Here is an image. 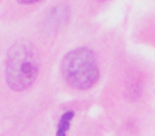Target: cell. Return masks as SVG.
<instances>
[{"label": "cell", "mask_w": 155, "mask_h": 136, "mask_svg": "<svg viewBox=\"0 0 155 136\" xmlns=\"http://www.w3.org/2000/svg\"><path fill=\"white\" fill-rule=\"evenodd\" d=\"M40 74V57L31 42L18 41L8 49L4 63V79L12 91L30 88Z\"/></svg>", "instance_id": "obj_1"}, {"label": "cell", "mask_w": 155, "mask_h": 136, "mask_svg": "<svg viewBox=\"0 0 155 136\" xmlns=\"http://www.w3.org/2000/svg\"><path fill=\"white\" fill-rule=\"evenodd\" d=\"M60 71L65 83L79 91L93 88L101 78L98 59L87 46H79L67 52L61 60Z\"/></svg>", "instance_id": "obj_2"}, {"label": "cell", "mask_w": 155, "mask_h": 136, "mask_svg": "<svg viewBox=\"0 0 155 136\" xmlns=\"http://www.w3.org/2000/svg\"><path fill=\"white\" fill-rule=\"evenodd\" d=\"M68 19H70V8L65 4H57L46 11L40 26L45 34L52 35L60 32L68 23Z\"/></svg>", "instance_id": "obj_3"}, {"label": "cell", "mask_w": 155, "mask_h": 136, "mask_svg": "<svg viewBox=\"0 0 155 136\" xmlns=\"http://www.w3.org/2000/svg\"><path fill=\"white\" fill-rule=\"evenodd\" d=\"M75 118V110L67 109L61 116H60L59 121H57L56 127V136H67L68 132L72 125V120Z\"/></svg>", "instance_id": "obj_4"}, {"label": "cell", "mask_w": 155, "mask_h": 136, "mask_svg": "<svg viewBox=\"0 0 155 136\" xmlns=\"http://www.w3.org/2000/svg\"><path fill=\"white\" fill-rule=\"evenodd\" d=\"M19 4H25V5H30V4H35V3L41 2V0H16Z\"/></svg>", "instance_id": "obj_5"}, {"label": "cell", "mask_w": 155, "mask_h": 136, "mask_svg": "<svg viewBox=\"0 0 155 136\" xmlns=\"http://www.w3.org/2000/svg\"><path fill=\"white\" fill-rule=\"evenodd\" d=\"M101 2H105V0H101Z\"/></svg>", "instance_id": "obj_6"}]
</instances>
